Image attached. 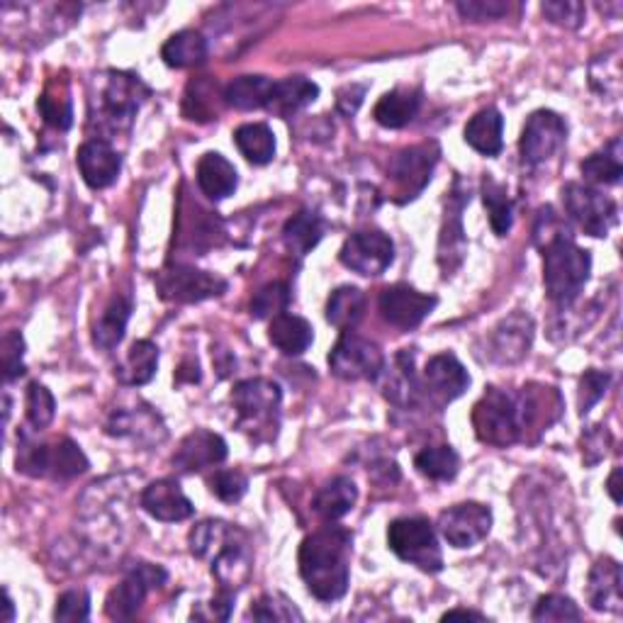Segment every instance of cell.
Wrapping results in <instances>:
<instances>
[{
	"mask_svg": "<svg viewBox=\"0 0 623 623\" xmlns=\"http://www.w3.org/2000/svg\"><path fill=\"white\" fill-rule=\"evenodd\" d=\"M142 506L144 512L156 518V522L166 524L185 522V518H191L195 512L193 502L185 497L181 485L171 480V477L151 482L147 490L142 492Z\"/></svg>",
	"mask_w": 623,
	"mask_h": 623,
	"instance_id": "obj_24",
	"label": "cell"
},
{
	"mask_svg": "<svg viewBox=\"0 0 623 623\" xmlns=\"http://www.w3.org/2000/svg\"><path fill=\"white\" fill-rule=\"evenodd\" d=\"M567 227L565 222L560 220L555 215L553 207H543L541 212H538V220H536V230H534V242L538 248H543L548 242H553L558 236H567Z\"/></svg>",
	"mask_w": 623,
	"mask_h": 623,
	"instance_id": "obj_53",
	"label": "cell"
},
{
	"mask_svg": "<svg viewBox=\"0 0 623 623\" xmlns=\"http://www.w3.org/2000/svg\"><path fill=\"white\" fill-rule=\"evenodd\" d=\"M543 283L550 303L565 309L583 293L589 273L591 256L583 246L575 244L573 234L558 236L543 248Z\"/></svg>",
	"mask_w": 623,
	"mask_h": 623,
	"instance_id": "obj_3",
	"label": "cell"
},
{
	"mask_svg": "<svg viewBox=\"0 0 623 623\" xmlns=\"http://www.w3.org/2000/svg\"><path fill=\"white\" fill-rule=\"evenodd\" d=\"M156 288L166 303H179V305H193L203 303V300L220 297L227 293V280L220 276L197 271L191 266H175L166 268L156 278Z\"/></svg>",
	"mask_w": 623,
	"mask_h": 623,
	"instance_id": "obj_11",
	"label": "cell"
},
{
	"mask_svg": "<svg viewBox=\"0 0 623 623\" xmlns=\"http://www.w3.org/2000/svg\"><path fill=\"white\" fill-rule=\"evenodd\" d=\"M232 607H234V591L232 589H222L220 595H217L210 601V614L205 619H217V621H227L232 614Z\"/></svg>",
	"mask_w": 623,
	"mask_h": 623,
	"instance_id": "obj_56",
	"label": "cell"
},
{
	"mask_svg": "<svg viewBox=\"0 0 623 623\" xmlns=\"http://www.w3.org/2000/svg\"><path fill=\"white\" fill-rule=\"evenodd\" d=\"M166 579H169V573H166V570L159 565H151V563L130 565L127 577H124L106 599V614L112 621L132 619L142 609L149 589H159Z\"/></svg>",
	"mask_w": 623,
	"mask_h": 623,
	"instance_id": "obj_12",
	"label": "cell"
},
{
	"mask_svg": "<svg viewBox=\"0 0 623 623\" xmlns=\"http://www.w3.org/2000/svg\"><path fill=\"white\" fill-rule=\"evenodd\" d=\"M463 181L455 179L453 191L449 195V205H445L443 217V230L439 239V266L443 271V278H449L455 268L463 264L465 256V232H463V207L471 203V195L461 191Z\"/></svg>",
	"mask_w": 623,
	"mask_h": 623,
	"instance_id": "obj_20",
	"label": "cell"
},
{
	"mask_svg": "<svg viewBox=\"0 0 623 623\" xmlns=\"http://www.w3.org/2000/svg\"><path fill=\"white\" fill-rule=\"evenodd\" d=\"M473 429L477 439L494 449H506L522 441L514 394L500 388H487L473 407Z\"/></svg>",
	"mask_w": 623,
	"mask_h": 623,
	"instance_id": "obj_7",
	"label": "cell"
},
{
	"mask_svg": "<svg viewBox=\"0 0 623 623\" xmlns=\"http://www.w3.org/2000/svg\"><path fill=\"white\" fill-rule=\"evenodd\" d=\"M248 616L256 621H303L305 616L300 614V609L293 601L285 599L283 595H264L248 611Z\"/></svg>",
	"mask_w": 623,
	"mask_h": 623,
	"instance_id": "obj_46",
	"label": "cell"
},
{
	"mask_svg": "<svg viewBox=\"0 0 623 623\" xmlns=\"http://www.w3.org/2000/svg\"><path fill=\"white\" fill-rule=\"evenodd\" d=\"M321 236H325V220L312 210L293 215L283 227V242L288 252H293L300 258L307 256L321 242Z\"/></svg>",
	"mask_w": 623,
	"mask_h": 623,
	"instance_id": "obj_33",
	"label": "cell"
},
{
	"mask_svg": "<svg viewBox=\"0 0 623 623\" xmlns=\"http://www.w3.org/2000/svg\"><path fill=\"white\" fill-rule=\"evenodd\" d=\"M487 356L502 366H512L526 358L528 349L534 344V319L524 312H514L492 329L487 341Z\"/></svg>",
	"mask_w": 623,
	"mask_h": 623,
	"instance_id": "obj_19",
	"label": "cell"
},
{
	"mask_svg": "<svg viewBox=\"0 0 623 623\" xmlns=\"http://www.w3.org/2000/svg\"><path fill=\"white\" fill-rule=\"evenodd\" d=\"M563 203L565 212L589 236H607L611 227L619 222L616 203L609 195L591 188V185L567 183L563 188Z\"/></svg>",
	"mask_w": 623,
	"mask_h": 623,
	"instance_id": "obj_9",
	"label": "cell"
},
{
	"mask_svg": "<svg viewBox=\"0 0 623 623\" xmlns=\"http://www.w3.org/2000/svg\"><path fill=\"white\" fill-rule=\"evenodd\" d=\"M76 163L83 181H86V185H90L93 191L108 188V185L118 181L122 171L120 154L112 149V144L106 139H90L81 144Z\"/></svg>",
	"mask_w": 623,
	"mask_h": 623,
	"instance_id": "obj_23",
	"label": "cell"
},
{
	"mask_svg": "<svg viewBox=\"0 0 623 623\" xmlns=\"http://www.w3.org/2000/svg\"><path fill=\"white\" fill-rule=\"evenodd\" d=\"M363 312H366V295L358 288L341 285L329 295L327 321L331 327L349 331L363 319Z\"/></svg>",
	"mask_w": 623,
	"mask_h": 623,
	"instance_id": "obj_37",
	"label": "cell"
},
{
	"mask_svg": "<svg viewBox=\"0 0 623 623\" xmlns=\"http://www.w3.org/2000/svg\"><path fill=\"white\" fill-rule=\"evenodd\" d=\"M17 471L29 477H51V480H71L88 471V459L81 445L71 439H57L51 443H37L23 439L17 451Z\"/></svg>",
	"mask_w": 623,
	"mask_h": 623,
	"instance_id": "obj_5",
	"label": "cell"
},
{
	"mask_svg": "<svg viewBox=\"0 0 623 623\" xmlns=\"http://www.w3.org/2000/svg\"><path fill=\"white\" fill-rule=\"evenodd\" d=\"M280 402H283V392H280L273 380H242L232 390V404L239 414V429L252 436L256 443L273 441L280 427Z\"/></svg>",
	"mask_w": 623,
	"mask_h": 623,
	"instance_id": "obj_4",
	"label": "cell"
},
{
	"mask_svg": "<svg viewBox=\"0 0 623 623\" xmlns=\"http://www.w3.org/2000/svg\"><path fill=\"white\" fill-rule=\"evenodd\" d=\"M482 200L487 212H490V227L497 236H506L514 224V205L502 183H497L490 175L482 181Z\"/></svg>",
	"mask_w": 623,
	"mask_h": 623,
	"instance_id": "obj_40",
	"label": "cell"
},
{
	"mask_svg": "<svg viewBox=\"0 0 623 623\" xmlns=\"http://www.w3.org/2000/svg\"><path fill=\"white\" fill-rule=\"evenodd\" d=\"M191 550L195 558L212 560V575L222 589L236 591L252 577L254 558L246 536L224 522H203L191 532Z\"/></svg>",
	"mask_w": 623,
	"mask_h": 623,
	"instance_id": "obj_2",
	"label": "cell"
},
{
	"mask_svg": "<svg viewBox=\"0 0 623 623\" xmlns=\"http://www.w3.org/2000/svg\"><path fill=\"white\" fill-rule=\"evenodd\" d=\"M353 536L341 526H327L307 536L300 546V577L319 601H337L346 595L351 579Z\"/></svg>",
	"mask_w": 623,
	"mask_h": 623,
	"instance_id": "obj_1",
	"label": "cell"
},
{
	"mask_svg": "<svg viewBox=\"0 0 623 623\" xmlns=\"http://www.w3.org/2000/svg\"><path fill=\"white\" fill-rule=\"evenodd\" d=\"M504 118L497 108H485L465 124V142L482 156H497L504 147Z\"/></svg>",
	"mask_w": 623,
	"mask_h": 623,
	"instance_id": "obj_31",
	"label": "cell"
},
{
	"mask_svg": "<svg viewBox=\"0 0 623 623\" xmlns=\"http://www.w3.org/2000/svg\"><path fill=\"white\" fill-rule=\"evenodd\" d=\"M149 96V88L144 86L139 76L132 74H115L112 71L106 88H102V120L110 122L112 130H130L134 118H137V110L144 102V98Z\"/></svg>",
	"mask_w": 623,
	"mask_h": 623,
	"instance_id": "obj_15",
	"label": "cell"
},
{
	"mask_svg": "<svg viewBox=\"0 0 623 623\" xmlns=\"http://www.w3.org/2000/svg\"><path fill=\"white\" fill-rule=\"evenodd\" d=\"M142 427L163 429V424L149 410H122V412L112 414V419L108 422V433H112V436H130V439H137V441H142L144 436H151V439L161 441L159 436L151 433L149 429H142Z\"/></svg>",
	"mask_w": 623,
	"mask_h": 623,
	"instance_id": "obj_42",
	"label": "cell"
},
{
	"mask_svg": "<svg viewBox=\"0 0 623 623\" xmlns=\"http://www.w3.org/2000/svg\"><path fill=\"white\" fill-rule=\"evenodd\" d=\"M132 315V300L130 297H112L110 305L102 312L96 331H93V341L102 351H112L120 346V341L124 339V329H127V321Z\"/></svg>",
	"mask_w": 623,
	"mask_h": 623,
	"instance_id": "obj_36",
	"label": "cell"
},
{
	"mask_svg": "<svg viewBox=\"0 0 623 623\" xmlns=\"http://www.w3.org/2000/svg\"><path fill=\"white\" fill-rule=\"evenodd\" d=\"M388 546L404 563L424 570V573H441L443 555L433 526L424 516H402L388 526Z\"/></svg>",
	"mask_w": 623,
	"mask_h": 623,
	"instance_id": "obj_6",
	"label": "cell"
},
{
	"mask_svg": "<svg viewBox=\"0 0 623 623\" xmlns=\"http://www.w3.org/2000/svg\"><path fill=\"white\" fill-rule=\"evenodd\" d=\"M273 81L266 76H239L224 88L227 106L236 110H261L268 108Z\"/></svg>",
	"mask_w": 623,
	"mask_h": 623,
	"instance_id": "obj_38",
	"label": "cell"
},
{
	"mask_svg": "<svg viewBox=\"0 0 623 623\" xmlns=\"http://www.w3.org/2000/svg\"><path fill=\"white\" fill-rule=\"evenodd\" d=\"M210 490L227 504H234L242 500L248 490V480L242 471H215L210 477Z\"/></svg>",
	"mask_w": 623,
	"mask_h": 623,
	"instance_id": "obj_49",
	"label": "cell"
},
{
	"mask_svg": "<svg viewBox=\"0 0 623 623\" xmlns=\"http://www.w3.org/2000/svg\"><path fill=\"white\" fill-rule=\"evenodd\" d=\"M57 621H88L90 619V595L86 589H69L57 599Z\"/></svg>",
	"mask_w": 623,
	"mask_h": 623,
	"instance_id": "obj_51",
	"label": "cell"
},
{
	"mask_svg": "<svg viewBox=\"0 0 623 623\" xmlns=\"http://www.w3.org/2000/svg\"><path fill=\"white\" fill-rule=\"evenodd\" d=\"M25 412L27 422L33 424L35 429H47L57 417V402L54 394H51L41 382H29L27 394H25Z\"/></svg>",
	"mask_w": 623,
	"mask_h": 623,
	"instance_id": "obj_44",
	"label": "cell"
},
{
	"mask_svg": "<svg viewBox=\"0 0 623 623\" xmlns=\"http://www.w3.org/2000/svg\"><path fill=\"white\" fill-rule=\"evenodd\" d=\"M358 500V487L346 475L331 477V480L321 487L315 497V512L325 518V522H339L344 518Z\"/></svg>",
	"mask_w": 623,
	"mask_h": 623,
	"instance_id": "obj_29",
	"label": "cell"
},
{
	"mask_svg": "<svg viewBox=\"0 0 623 623\" xmlns=\"http://www.w3.org/2000/svg\"><path fill=\"white\" fill-rule=\"evenodd\" d=\"M611 433L604 427H591L583 436V455L587 465H597L609 453Z\"/></svg>",
	"mask_w": 623,
	"mask_h": 623,
	"instance_id": "obj_55",
	"label": "cell"
},
{
	"mask_svg": "<svg viewBox=\"0 0 623 623\" xmlns=\"http://www.w3.org/2000/svg\"><path fill=\"white\" fill-rule=\"evenodd\" d=\"M436 305H439V300L433 295H424L404 283L386 288L380 295L382 319L402 331L417 329L431 315Z\"/></svg>",
	"mask_w": 623,
	"mask_h": 623,
	"instance_id": "obj_18",
	"label": "cell"
},
{
	"mask_svg": "<svg viewBox=\"0 0 623 623\" xmlns=\"http://www.w3.org/2000/svg\"><path fill=\"white\" fill-rule=\"evenodd\" d=\"M25 339L17 334V331H8L3 337V370L5 380H15L20 376H25Z\"/></svg>",
	"mask_w": 623,
	"mask_h": 623,
	"instance_id": "obj_52",
	"label": "cell"
},
{
	"mask_svg": "<svg viewBox=\"0 0 623 623\" xmlns=\"http://www.w3.org/2000/svg\"><path fill=\"white\" fill-rule=\"evenodd\" d=\"M227 461V441L220 433L195 429L181 441L173 453V465L181 473H203L207 467H217Z\"/></svg>",
	"mask_w": 623,
	"mask_h": 623,
	"instance_id": "obj_21",
	"label": "cell"
},
{
	"mask_svg": "<svg viewBox=\"0 0 623 623\" xmlns=\"http://www.w3.org/2000/svg\"><path fill=\"white\" fill-rule=\"evenodd\" d=\"M439 156H441V149L436 142L419 144V147H410L394 156V161L390 163L394 200L410 203L424 188H427Z\"/></svg>",
	"mask_w": 623,
	"mask_h": 623,
	"instance_id": "obj_10",
	"label": "cell"
},
{
	"mask_svg": "<svg viewBox=\"0 0 623 623\" xmlns=\"http://www.w3.org/2000/svg\"><path fill=\"white\" fill-rule=\"evenodd\" d=\"M534 621H579L583 611L565 595H546L538 599V604L532 614Z\"/></svg>",
	"mask_w": 623,
	"mask_h": 623,
	"instance_id": "obj_47",
	"label": "cell"
},
{
	"mask_svg": "<svg viewBox=\"0 0 623 623\" xmlns=\"http://www.w3.org/2000/svg\"><path fill=\"white\" fill-rule=\"evenodd\" d=\"M567 124L553 110H536L526 120L518 139V151L526 166H541L565 147Z\"/></svg>",
	"mask_w": 623,
	"mask_h": 623,
	"instance_id": "obj_13",
	"label": "cell"
},
{
	"mask_svg": "<svg viewBox=\"0 0 623 623\" xmlns=\"http://www.w3.org/2000/svg\"><path fill=\"white\" fill-rule=\"evenodd\" d=\"M455 619L487 621V614H480V611H473V609H453V611H445V614H443V621H455Z\"/></svg>",
	"mask_w": 623,
	"mask_h": 623,
	"instance_id": "obj_57",
	"label": "cell"
},
{
	"mask_svg": "<svg viewBox=\"0 0 623 623\" xmlns=\"http://www.w3.org/2000/svg\"><path fill=\"white\" fill-rule=\"evenodd\" d=\"M37 108L45 122L51 124L54 130L66 132L71 124H74V108H71V98L66 90L54 93V86H49L45 90V96L37 100Z\"/></svg>",
	"mask_w": 623,
	"mask_h": 623,
	"instance_id": "obj_43",
	"label": "cell"
},
{
	"mask_svg": "<svg viewBox=\"0 0 623 623\" xmlns=\"http://www.w3.org/2000/svg\"><path fill=\"white\" fill-rule=\"evenodd\" d=\"M422 106V93L414 88H394L390 93H386L378 100L376 110H372V118H376L378 124L388 130H402L417 118Z\"/></svg>",
	"mask_w": 623,
	"mask_h": 623,
	"instance_id": "obj_28",
	"label": "cell"
},
{
	"mask_svg": "<svg viewBox=\"0 0 623 623\" xmlns=\"http://www.w3.org/2000/svg\"><path fill=\"white\" fill-rule=\"evenodd\" d=\"M156 368H159V346L149 339L134 341L127 358L118 368V380L124 386H147L154 380Z\"/></svg>",
	"mask_w": 623,
	"mask_h": 623,
	"instance_id": "obj_32",
	"label": "cell"
},
{
	"mask_svg": "<svg viewBox=\"0 0 623 623\" xmlns=\"http://www.w3.org/2000/svg\"><path fill=\"white\" fill-rule=\"evenodd\" d=\"M290 305V285L283 280H276V283L264 285L258 293L252 297V315L256 319H268L283 315Z\"/></svg>",
	"mask_w": 623,
	"mask_h": 623,
	"instance_id": "obj_45",
	"label": "cell"
},
{
	"mask_svg": "<svg viewBox=\"0 0 623 623\" xmlns=\"http://www.w3.org/2000/svg\"><path fill=\"white\" fill-rule=\"evenodd\" d=\"M161 59L171 69H191L207 59V39L195 29H181L161 47Z\"/></svg>",
	"mask_w": 623,
	"mask_h": 623,
	"instance_id": "obj_34",
	"label": "cell"
},
{
	"mask_svg": "<svg viewBox=\"0 0 623 623\" xmlns=\"http://www.w3.org/2000/svg\"><path fill=\"white\" fill-rule=\"evenodd\" d=\"M339 258L349 271L366 278H376L386 273L392 266L394 244L392 239L380 230L356 232L346 239L344 246H341Z\"/></svg>",
	"mask_w": 623,
	"mask_h": 623,
	"instance_id": "obj_14",
	"label": "cell"
},
{
	"mask_svg": "<svg viewBox=\"0 0 623 623\" xmlns=\"http://www.w3.org/2000/svg\"><path fill=\"white\" fill-rule=\"evenodd\" d=\"M414 467L429 480L436 482H449L461 471V459L451 445H431V449H424L414 459Z\"/></svg>",
	"mask_w": 623,
	"mask_h": 623,
	"instance_id": "obj_41",
	"label": "cell"
},
{
	"mask_svg": "<svg viewBox=\"0 0 623 623\" xmlns=\"http://www.w3.org/2000/svg\"><path fill=\"white\" fill-rule=\"evenodd\" d=\"M329 368L337 378L349 382L378 380L386 370V356L378 344L353 334V331H344L329 353Z\"/></svg>",
	"mask_w": 623,
	"mask_h": 623,
	"instance_id": "obj_8",
	"label": "cell"
},
{
	"mask_svg": "<svg viewBox=\"0 0 623 623\" xmlns=\"http://www.w3.org/2000/svg\"><path fill=\"white\" fill-rule=\"evenodd\" d=\"M268 339L271 344L285 353V356H300L309 349L312 341H315V329L307 319L297 317V315H278L273 317L271 327H268Z\"/></svg>",
	"mask_w": 623,
	"mask_h": 623,
	"instance_id": "obj_30",
	"label": "cell"
},
{
	"mask_svg": "<svg viewBox=\"0 0 623 623\" xmlns=\"http://www.w3.org/2000/svg\"><path fill=\"white\" fill-rule=\"evenodd\" d=\"M619 480H621V467H614V473H611L609 482H607V492L611 494V500L616 504H621V490H619Z\"/></svg>",
	"mask_w": 623,
	"mask_h": 623,
	"instance_id": "obj_58",
	"label": "cell"
},
{
	"mask_svg": "<svg viewBox=\"0 0 623 623\" xmlns=\"http://www.w3.org/2000/svg\"><path fill=\"white\" fill-rule=\"evenodd\" d=\"M195 173H197V185H200V191L215 203L230 197L239 185L236 169L224 159L222 154H217V151H207L203 159L197 161Z\"/></svg>",
	"mask_w": 623,
	"mask_h": 623,
	"instance_id": "obj_27",
	"label": "cell"
},
{
	"mask_svg": "<svg viewBox=\"0 0 623 623\" xmlns=\"http://www.w3.org/2000/svg\"><path fill=\"white\" fill-rule=\"evenodd\" d=\"M587 599L595 611H609L619 614L623 609V579L621 565L614 558H599L589 570Z\"/></svg>",
	"mask_w": 623,
	"mask_h": 623,
	"instance_id": "obj_25",
	"label": "cell"
},
{
	"mask_svg": "<svg viewBox=\"0 0 623 623\" xmlns=\"http://www.w3.org/2000/svg\"><path fill=\"white\" fill-rule=\"evenodd\" d=\"M424 386H427L431 400L449 404L471 388V376L453 353H439V356L429 358L427 368H424Z\"/></svg>",
	"mask_w": 623,
	"mask_h": 623,
	"instance_id": "obj_22",
	"label": "cell"
},
{
	"mask_svg": "<svg viewBox=\"0 0 623 623\" xmlns=\"http://www.w3.org/2000/svg\"><path fill=\"white\" fill-rule=\"evenodd\" d=\"M609 382H611L609 372L585 370V376L579 378V392H577L579 417H585V414H589V410L595 407V404H597L601 398H604Z\"/></svg>",
	"mask_w": 623,
	"mask_h": 623,
	"instance_id": "obj_50",
	"label": "cell"
},
{
	"mask_svg": "<svg viewBox=\"0 0 623 623\" xmlns=\"http://www.w3.org/2000/svg\"><path fill=\"white\" fill-rule=\"evenodd\" d=\"M541 13L548 23L565 29H577L585 23L587 8L585 3H577V0H548V3L541 5Z\"/></svg>",
	"mask_w": 623,
	"mask_h": 623,
	"instance_id": "obj_48",
	"label": "cell"
},
{
	"mask_svg": "<svg viewBox=\"0 0 623 623\" xmlns=\"http://www.w3.org/2000/svg\"><path fill=\"white\" fill-rule=\"evenodd\" d=\"M15 619V607H13V599H10L8 589H5V621H13Z\"/></svg>",
	"mask_w": 623,
	"mask_h": 623,
	"instance_id": "obj_59",
	"label": "cell"
},
{
	"mask_svg": "<svg viewBox=\"0 0 623 623\" xmlns=\"http://www.w3.org/2000/svg\"><path fill=\"white\" fill-rule=\"evenodd\" d=\"M234 144L244 159L254 166H266L276 156V137L268 124L248 122L234 132Z\"/></svg>",
	"mask_w": 623,
	"mask_h": 623,
	"instance_id": "obj_35",
	"label": "cell"
},
{
	"mask_svg": "<svg viewBox=\"0 0 623 623\" xmlns=\"http://www.w3.org/2000/svg\"><path fill=\"white\" fill-rule=\"evenodd\" d=\"M514 400L522 441H528V433L541 436L543 431H548V427H553L560 419V414H563V400H560V392L555 388L532 382V386H526L522 392L514 394Z\"/></svg>",
	"mask_w": 623,
	"mask_h": 623,
	"instance_id": "obj_17",
	"label": "cell"
},
{
	"mask_svg": "<svg viewBox=\"0 0 623 623\" xmlns=\"http://www.w3.org/2000/svg\"><path fill=\"white\" fill-rule=\"evenodd\" d=\"M319 98V86L305 76H290L283 81H273L268 108L278 118H293Z\"/></svg>",
	"mask_w": 623,
	"mask_h": 623,
	"instance_id": "obj_26",
	"label": "cell"
},
{
	"mask_svg": "<svg viewBox=\"0 0 623 623\" xmlns=\"http://www.w3.org/2000/svg\"><path fill=\"white\" fill-rule=\"evenodd\" d=\"M455 10L465 17V20H475V23H480V20H497V17H504L509 13V5L500 3V0H461Z\"/></svg>",
	"mask_w": 623,
	"mask_h": 623,
	"instance_id": "obj_54",
	"label": "cell"
},
{
	"mask_svg": "<svg viewBox=\"0 0 623 623\" xmlns=\"http://www.w3.org/2000/svg\"><path fill=\"white\" fill-rule=\"evenodd\" d=\"M585 179L595 185H616L623 175V161H621V139H614L597 154L587 156L579 163Z\"/></svg>",
	"mask_w": 623,
	"mask_h": 623,
	"instance_id": "obj_39",
	"label": "cell"
},
{
	"mask_svg": "<svg viewBox=\"0 0 623 623\" xmlns=\"http://www.w3.org/2000/svg\"><path fill=\"white\" fill-rule=\"evenodd\" d=\"M492 528V509L480 502L455 504L439 514V532L453 548H473Z\"/></svg>",
	"mask_w": 623,
	"mask_h": 623,
	"instance_id": "obj_16",
	"label": "cell"
}]
</instances>
